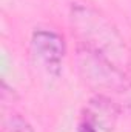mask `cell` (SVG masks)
<instances>
[{
  "mask_svg": "<svg viewBox=\"0 0 131 132\" xmlns=\"http://www.w3.org/2000/svg\"><path fill=\"white\" fill-rule=\"evenodd\" d=\"M79 132H97V128L94 125H91L90 121H82L79 125Z\"/></svg>",
  "mask_w": 131,
  "mask_h": 132,
  "instance_id": "cell-6",
  "label": "cell"
},
{
  "mask_svg": "<svg viewBox=\"0 0 131 132\" xmlns=\"http://www.w3.org/2000/svg\"><path fill=\"white\" fill-rule=\"evenodd\" d=\"M2 132H34L33 126L20 115H11L5 123Z\"/></svg>",
  "mask_w": 131,
  "mask_h": 132,
  "instance_id": "cell-5",
  "label": "cell"
},
{
  "mask_svg": "<svg viewBox=\"0 0 131 132\" xmlns=\"http://www.w3.org/2000/svg\"><path fill=\"white\" fill-rule=\"evenodd\" d=\"M69 22L72 34L80 40L82 48L102 55L127 71L130 65V51L123 37L102 12L85 5H72Z\"/></svg>",
  "mask_w": 131,
  "mask_h": 132,
  "instance_id": "cell-1",
  "label": "cell"
},
{
  "mask_svg": "<svg viewBox=\"0 0 131 132\" xmlns=\"http://www.w3.org/2000/svg\"><path fill=\"white\" fill-rule=\"evenodd\" d=\"M77 63L82 78L94 89L125 92L130 88V81L123 69L82 46L79 49Z\"/></svg>",
  "mask_w": 131,
  "mask_h": 132,
  "instance_id": "cell-2",
  "label": "cell"
},
{
  "mask_svg": "<svg viewBox=\"0 0 131 132\" xmlns=\"http://www.w3.org/2000/svg\"><path fill=\"white\" fill-rule=\"evenodd\" d=\"M31 49L35 59L49 72L59 74L66 46L60 34L49 29H35L31 37Z\"/></svg>",
  "mask_w": 131,
  "mask_h": 132,
  "instance_id": "cell-3",
  "label": "cell"
},
{
  "mask_svg": "<svg viewBox=\"0 0 131 132\" xmlns=\"http://www.w3.org/2000/svg\"><path fill=\"white\" fill-rule=\"evenodd\" d=\"M88 120L91 125H94L96 128L102 129H110L114 125L116 115H117V109L113 104L111 100H108L103 95H99L96 98L90 101V111H88Z\"/></svg>",
  "mask_w": 131,
  "mask_h": 132,
  "instance_id": "cell-4",
  "label": "cell"
}]
</instances>
